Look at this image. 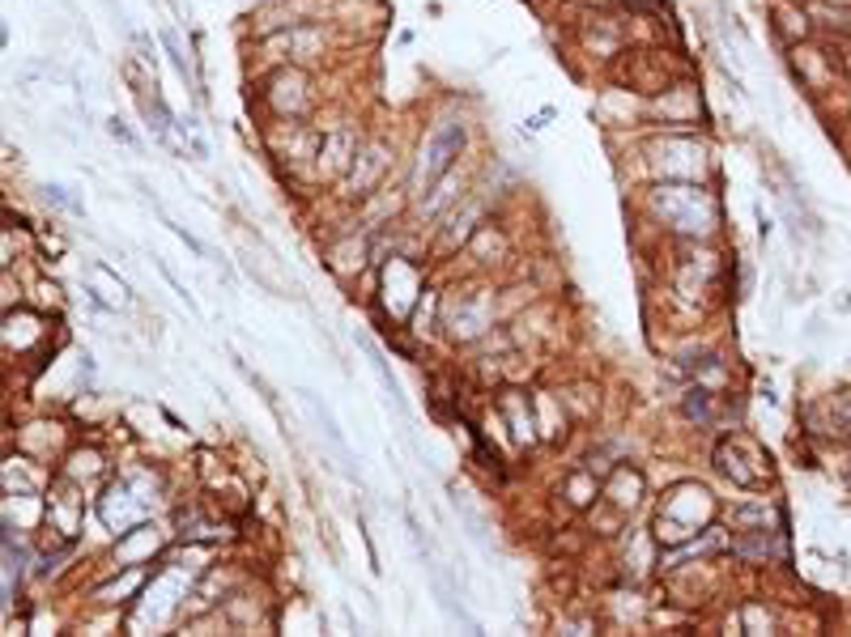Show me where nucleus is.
<instances>
[{
	"instance_id": "obj_1",
	"label": "nucleus",
	"mask_w": 851,
	"mask_h": 637,
	"mask_svg": "<svg viewBox=\"0 0 851 637\" xmlns=\"http://www.w3.org/2000/svg\"><path fill=\"white\" fill-rule=\"evenodd\" d=\"M460 149H464V124H460V120H443V124L426 136V145H422L417 183H422V187H430L435 179H443V174L451 170V162L460 158Z\"/></svg>"
},
{
	"instance_id": "obj_2",
	"label": "nucleus",
	"mask_w": 851,
	"mask_h": 637,
	"mask_svg": "<svg viewBox=\"0 0 851 637\" xmlns=\"http://www.w3.org/2000/svg\"><path fill=\"white\" fill-rule=\"evenodd\" d=\"M358 344H362V353H366V362H370V370H375V375H379V382H384V391H388V395L401 404V382L392 379V370H388V357L379 353V344H375L370 336H358Z\"/></svg>"
},
{
	"instance_id": "obj_3",
	"label": "nucleus",
	"mask_w": 851,
	"mask_h": 637,
	"mask_svg": "<svg viewBox=\"0 0 851 637\" xmlns=\"http://www.w3.org/2000/svg\"><path fill=\"white\" fill-rule=\"evenodd\" d=\"M303 400H307V408H312V413H315V421H319V429L328 433V442H332V451H337L341 460H350V446H345V438H341V429H337V417H332V413H328V408H324V404L315 400L312 391H303Z\"/></svg>"
},
{
	"instance_id": "obj_4",
	"label": "nucleus",
	"mask_w": 851,
	"mask_h": 637,
	"mask_svg": "<svg viewBox=\"0 0 851 637\" xmlns=\"http://www.w3.org/2000/svg\"><path fill=\"white\" fill-rule=\"evenodd\" d=\"M741 552L750 556V552H758V556H779V540L775 536H758L754 544H741Z\"/></svg>"
},
{
	"instance_id": "obj_5",
	"label": "nucleus",
	"mask_w": 851,
	"mask_h": 637,
	"mask_svg": "<svg viewBox=\"0 0 851 637\" xmlns=\"http://www.w3.org/2000/svg\"><path fill=\"white\" fill-rule=\"evenodd\" d=\"M162 42H167V51H171V60H175V69H180V77H183V82H187V77H192V69H187V60H183L180 39H175V35L167 30V35H162Z\"/></svg>"
},
{
	"instance_id": "obj_6",
	"label": "nucleus",
	"mask_w": 851,
	"mask_h": 637,
	"mask_svg": "<svg viewBox=\"0 0 851 637\" xmlns=\"http://www.w3.org/2000/svg\"><path fill=\"white\" fill-rule=\"evenodd\" d=\"M47 200H56V205H64V209H73V212H82L77 200H69V196H64V187H47Z\"/></svg>"
},
{
	"instance_id": "obj_7",
	"label": "nucleus",
	"mask_w": 851,
	"mask_h": 637,
	"mask_svg": "<svg viewBox=\"0 0 851 637\" xmlns=\"http://www.w3.org/2000/svg\"><path fill=\"white\" fill-rule=\"evenodd\" d=\"M111 136H116V140H124V145H136V136L124 124H120V120H111Z\"/></svg>"
},
{
	"instance_id": "obj_8",
	"label": "nucleus",
	"mask_w": 851,
	"mask_h": 637,
	"mask_svg": "<svg viewBox=\"0 0 851 637\" xmlns=\"http://www.w3.org/2000/svg\"><path fill=\"white\" fill-rule=\"evenodd\" d=\"M167 225H171V221H167ZM171 230H175V234H180L183 243H187V247H192V252H196V255H205V247H200V243H196V238H192V234H187L183 225H171Z\"/></svg>"
}]
</instances>
